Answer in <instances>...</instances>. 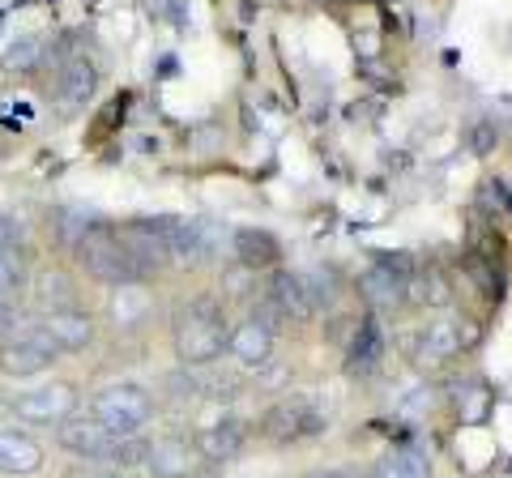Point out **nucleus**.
Wrapping results in <instances>:
<instances>
[{
    "mask_svg": "<svg viewBox=\"0 0 512 478\" xmlns=\"http://www.w3.org/2000/svg\"><path fill=\"white\" fill-rule=\"evenodd\" d=\"M227 338H231L227 312H222V304L210 295L188 299V304H180L171 316V350L184 368H205V363H214L222 350H227Z\"/></svg>",
    "mask_w": 512,
    "mask_h": 478,
    "instance_id": "nucleus-1",
    "label": "nucleus"
},
{
    "mask_svg": "<svg viewBox=\"0 0 512 478\" xmlns=\"http://www.w3.org/2000/svg\"><path fill=\"white\" fill-rule=\"evenodd\" d=\"M158 414V402L137 380H111L90 393V419H99L111 436H141V427Z\"/></svg>",
    "mask_w": 512,
    "mask_h": 478,
    "instance_id": "nucleus-2",
    "label": "nucleus"
},
{
    "mask_svg": "<svg viewBox=\"0 0 512 478\" xmlns=\"http://www.w3.org/2000/svg\"><path fill=\"white\" fill-rule=\"evenodd\" d=\"M5 414L18 419V427H60L64 419L82 414V389L73 380H43L35 389H22L5 402Z\"/></svg>",
    "mask_w": 512,
    "mask_h": 478,
    "instance_id": "nucleus-3",
    "label": "nucleus"
},
{
    "mask_svg": "<svg viewBox=\"0 0 512 478\" xmlns=\"http://www.w3.org/2000/svg\"><path fill=\"white\" fill-rule=\"evenodd\" d=\"M56 359H60V350L52 342V333L39 325V316H35V321L26 316V321L13 329L9 338H0V380L43 376V372L56 368Z\"/></svg>",
    "mask_w": 512,
    "mask_h": 478,
    "instance_id": "nucleus-4",
    "label": "nucleus"
},
{
    "mask_svg": "<svg viewBox=\"0 0 512 478\" xmlns=\"http://www.w3.org/2000/svg\"><path fill=\"white\" fill-rule=\"evenodd\" d=\"M73 257H77V265H82V274L86 278H94L99 286H128V282H137L133 278V265H128V252H124V244H120V231L111 227V222H99L82 244L73 248Z\"/></svg>",
    "mask_w": 512,
    "mask_h": 478,
    "instance_id": "nucleus-5",
    "label": "nucleus"
},
{
    "mask_svg": "<svg viewBox=\"0 0 512 478\" xmlns=\"http://www.w3.org/2000/svg\"><path fill=\"white\" fill-rule=\"evenodd\" d=\"M52 440L60 453H69L73 461H82V466H111V453H116V440L99 419H90V414H73V419H64L60 427H52Z\"/></svg>",
    "mask_w": 512,
    "mask_h": 478,
    "instance_id": "nucleus-6",
    "label": "nucleus"
},
{
    "mask_svg": "<svg viewBox=\"0 0 512 478\" xmlns=\"http://www.w3.org/2000/svg\"><path fill=\"white\" fill-rule=\"evenodd\" d=\"M261 432L274 444H295V440H312L325 432V414L308 397H286V402L269 406V414L261 419Z\"/></svg>",
    "mask_w": 512,
    "mask_h": 478,
    "instance_id": "nucleus-7",
    "label": "nucleus"
},
{
    "mask_svg": "<svg viewBox=\"0 0 512 478\" xmlns=\"http://www.w3.org/2000/svg\"><path fill=\"white\" fill-rule=\"evenodd\" d=\"M56 73V103L64 116H77V111H86L94 103V94H99V65H94L90 56L73 52L69 60H60L52 69Z\"/></svg>",
    "mask_w": 512,
    "mask_h": 478,
    "instance_id": "nucleus-8",
    "label": "nucleus"
},
{
    "mask_svg": "<svg viewBox=\"0 0 512 478\" xmlns=\"http://www.w3.org/2000/svg\"><path fill=\"white\" fill-rule=\"evenodd\" d=\"M39 325L52 333V342H56L60 355H82V350H90L94 338H99V321H94V312H90L86 304L43 312Z\"/></svg>",
    "mask_w": 512,
    "mask_h": 478,
    "instance_id": "nucleus-9",
    "label": "nucleus"
},
{
    "mask_svg": "<svg viewBox=\"0 0 512 478\" xmlns=\"http://www.w3.org/2000/svg\"><path fill=\"white\" fill-rule=\"evenodd\" d=\"M205 466V457L197 449V440L188 436H158L150 440V457H146V470L154 478H197Z\"/></svg>",
    "mask_w": 512,
    "mask_h": 478,
    "instance_id": "nucleus-10",
    "label": "nucleus"
},
{
    "mask_svg": "<svg viewBox=\"0 0 512 478\" xmlns=\"http://www.w3.org/2000/svg\"><path fill=\"white\" fill-rule=\"evenodd\" d=\"M107 325L116 333H137L154 321V295L150 286L128 282V286H111L107 291Z\"/></svg>",
    "mask_w": 512,
    "mask_h": 478,
    "instance_id": "nucleus-11",
    "label": "nucleus"
},
{
    "mask_svg": "<svg viewBox=\"0 0 512 478\" xmlns=\"http://www.w3.org/2000/svg\"><path fill=\"white\" fill-rule=\"evenodd\" d=\"M227 355L239 368H265V363L274 359V329H269V321H261V316L239 321L227 338Z\"/></svg>",
    "mask_w": 512,
    "mask_h": 478,
    "instance_id": "nucleus-12",
    "label": "nucleus"
},
{
    "mask_svg": "<svg viewBox=\"0 0 512 478\" xmlns=\"http://www.w3.org/2000/svg\"><path fill=\"white\" fill-rule=\"evenodd\" d=\"M43 470V444L26 427H0V474L26 478Z\"/></svg>",
    "mask_w": 512,
    "mask_h": 478,
    "instance_id": "nucleus-13",
    "label": "nucleus"
},
{
    "mask_svg": "<svg viewBox=\"0 0 512 478\" xmlns=\"http://www.w3.org/2000/svg\"><path fill=\"white\" fill-rule=\"evenodd\" d=\"M419 355H414V363L419 368H444L448 359L461 355V325L453 321V316H436L423 333H419Z\"/></svg>",
    "mask_w": 512,
    "mask_h": 478,
    "instance_id": "nucleus-14",
    "label": "nucleus"
},
{
    "mask_svg": "<svg viewBox=\"0 0 512 478\" xmlns=\"http://www.w3.org/2000/svg\"><path fill=\"white\" fill-rule=\"evenodd\" d=\"M244 444H248V423L239 419V414H218V419L201 432L197 449L205 461H231V457L244 453Z\"/></svg>",
    "mask_w": 512,
    "mask_h": 478,
    "instance_id": "nucleus-15",
    "label": "nucleus"
},
{
    "mask_svg": "<svg viewBox=\"0 0 512 478\" xmlns=\"http://www.w3.org/2000/svg\"><path fill=\"white\" fill-rule=\"evenodd\" d=\"M30 295H35L39 312L82 304V286H77V278L69 274V269H39V274L30 278Z\"/></svg>",
    "mask_w": 512,
    "mask_h": 478,
    "instance_id": "nucleus-16",
    "label": "nucleus"
},
{
    "mask_svg": "<svg viewBox=\"0 0 512 478\" xmlns=\"http://www.w3.org/2000/svg\"><path fill=\"white\" fill-rule=\"evenodd\" d=\"M359 286H363V299H367V308H372V312H393V308L406 304L410 278L393 274L389 265H376V269H367Z\"/></svg>",
    "mask_w": 512,
    "mask_h": 478,
    "instance_id": "nucleus-17",
    "label": "nucleus"
},
{
    "mask_svg": "<svg viewBox=\"0 0 512 478\" xmlns=\"http://www.w3.org/2000/svg\"><path fill=\"white\" fill-rule=\"evenodd\" d=\"M231 248H235L239 265H248V269H269V265H278V257H282L278 235H269L261 227H239L231 235Z\"/></svg>",
    "mask_w": 512,
    "mask_h": 478,
    "instance_id": "nucleus-18",
    "label": "nucleus"
},
{
    "mask_svg": "<svg viewBox=\"0 0 512 478\" xmlns=\"http://www.w3.org/2000/svg\"><path fill=\"white\" fill-rule=\"evenodd\" d=\"M384 355V333L376 325V316H363V325L355 333V346H350V372H372Z\"/></svg>",
    "mask_w": 512,
    "mask_h": 478,
    "instance_id": "nucleus-19",
    "label": "nucleus"
},
{
    "mask_svg": "<svg viewBox=\"0 0 512 478\" xmlns=\"http://www.w3.org/2000/svg\"><path fill=\"white\" fill-rule=\"evenodd\" d=\"M103 218H90V214H82V210H52V235H56V248H64V252H73L82 239L99 227Z\"/></svg>",
    "mask_w": 512,
    "mask_h": 478,
    "instance_id": "nucleus-20",
    "label": "nucleus"
},
{
    "mask_svg": "<svg viewBox=\"0 0 512 478\" xmlns=\"http://www.w3.org/2000/svg\"><path fill=\"white\" fill-rule=\"evenodd\" d=\"M376 478H431V461L423 449H393L380 457Z\"/></svg>",
    "mask_w": 512,
    "mask_h": 478,
    "instance_id": "nucleus-21",
    "label": "nucleus"
},
{
    "mask_svg": "<svg viewBox=\"0 0 512 478\" xmlns=\"http://www.w3.org/2000/svg\"><path fill=\"white\" fill-rule=\"evenodd\" d=\"M269 295H274V304L286 316H295V321H308V316H312V304H308V295H303L299 274H274V282H269Z\"/></svg>",
    "mask_w": 512,
    "mask_h": 478,
    "instance_id": "nucleus-22",
    "label": "nucleus"
},
{
    "mask_svg": "<svg viewBox=\"0 0 512 478\" xmlns=\"http://www.w3.org/2000/svg\"><path fill=\"white\" fill-rule=\"evenodd\" d=\"M43 65V39L39 35H26V39H13L9 52L0 56V69L5 73H30Z\"/></svg>",
    "mask_w": 512,
    "mask_h": 478,
    "instance_id": "nucleus-23",
    "label": "nucleus"
},
{
    "mask_svg": "<svg viewBox=\"0 0 512 478\" xmlns=\"http://www.w3.org/2000/svg\"><path fill=\"white\" fill-rule=\"evenodd\" d=\"M26 248H30V222L18 210H0V252L26 261Z\"/></svg>",
    "mask_w": 512,
    "mask_h": 478,
    "instance_id": "nucleus-24",
    "label": "nucleus"
},
{
    "mask_svg": "<svg viewBox=\"0 0 512 478\" xmlns=\"http://www.w3.org/2000/svg\"><path fill=\"white\" fill-rule=\"evenodd\" d=\"M299 282H303V295H308L312 312H316V308H333V304H338V278H333L329 269H312V274H303Z\"/></svg>",
    "mask_w": 512,
    "mask_h": 478,
    "instance_id": "nucleus-25",
    "label": "nucleus"
},
{
    "mask_svg": "<svg viewBox=\"0 0 512 478\" xmlns=\"http://www.w3.org/2000/svg\"><path fill=\"white\" fill-rule=\"evenodd\" d=\"M26 286H30L26 261L22 257H9V252H0V299H22Z\"/></svg>",
    "mask_w": 512,
    "mask_h": 478,
    "instance_id": "nucleus-26",
    "label": "nucleus"
},
{
    "mask_svg": "<svg viewBox=\"0 0 512 478\" xmlns=\"http://www.w3.org/2000/svg\"><path fill=\"white\" fill-rule=\"evenodd\" d=\"M64 478H128L124 470H111V466H77V470H69Z\"/></svg>",
    "mask_w": 512,
    "mask_h": 478,
    "instance_id": "nucleus-27",
    "label": "nucleus"
},
{
    "mask_svg": "<svg viewBox=\"0 0 512 478\" xmlns=\"http://www.w3.org/2000/svg\"><path fill=\"white\" fill-rule=\"evenodd\" d=\"M303 478H363V474L350 470V466H325V470H312V474H303Z\"/></svg>",
    "mask_w": 512,
    "mask_h": 478,
    "instance_id": "nucleus-28",
    "label": "nucleus"
},
{
    "mask_svg": "<svg viewBox=\"0 0 512 478\" xmlns=\"http://www.w3.org/2000/svg\"><path fill=\"white\" fill-rule=\"evenodd\" d=\"M491 150V129H478L474 133V154H487Z\"/></svg>",
    "mask_w": 512,
    "mask_h": 478,
    "instance_id": "nucleus-29",
    "label": "nucleus"
},
{
    "mask_svg": "<svg viewBox=\"0 0 512 478\" xmlns=\"http://www.w3.org/2000/svg\"><path fill=\"white\" fill-rule=\"evenodd\" d=\"M5 158H9V150H5V141H0V163H5Z\"/></svg>",
    "mask_w": 512,
    "mask_h": 478,
    "instance_id": "nucleus-30",
    "label": "nucleus"
},
{
    "mask_svg": "<svg viewBox=\"0 0 512 478\" xmlns=\"http://www.w3.org/2000/svg\"><path fill=\"white\" fill-rule=\"evenodd\" d=\"M5 402H9V397H5V393H0V414H5Z\"/></svg>",
    "mask_w": 512,
    "mask_h": 478,
    "instance_id": "nucleus-31",
    "label": "nucleus"
}]
</instances>
